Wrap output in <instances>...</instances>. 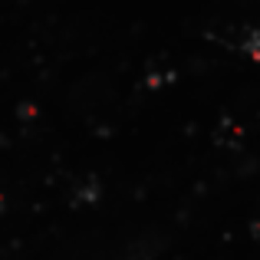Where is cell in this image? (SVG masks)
Segmentation results:
<instances>
[{
  "mask_svg": "<svg viewBox=\"0 0 260 260\" xmlns=\"http://www.w3.org/2000/svg\"><path fill=\"white\" fill-rule=\"evenodd\" d=\"M237 50H241L244 56H250V59H257V63H260V23L257 26H247V33L241 37Z\"/></svg>",
  "mask_w": 260,
  "mask_h": 260,
  "instance_id": "obj_1",
  "label": "cell"
},
{
  "mask_svg": "<svg viewBox=\"0 0 260 260\" xmlns=\"http://www.w3.org/2000/svg\"><path fill=\"white\" fill-rule=\"evenodd\" d=\"M102 198V184L95 181V178H89L86 184H79L76 191H73V204H92Z\"/></svg>",
  "mask_w": 260,
  "mask_h": 260,
  "instance_id": "obj_2",
  "label": "cell"
},
{
  "mask_svg": "<svg viewBox=\"0 0 260 260\" xmlns=\"http://www.w3.org/2000/svg\"><path fill=\"white\" fill-rule=\"evenodd\" d=\"M152 257H155V247H148L145 241H139V244H132L128 254H122L119 260H152Z\"/></svg>",
  "mask_w": 260,
  "mask_h": 260,
  "instance_id": "obj_3",
  "label": "cell"
},
{
  "mask_svg": "<svg viewBox=\"0 0 260 260\" xmlns=\"http://www.w3.org/2000/svg\"><path fill=\"white\" fill-rule=\"evenodd\" d=\"M40 115V109L33 106V102H23V106L17 109V119H23V122H30V119H37Z\"/></svg>",
  "mask_w": 260,
  "mask_h": 260,
  "instance_id": "obj_4",
  "label": "cell"
}]
</instances>
